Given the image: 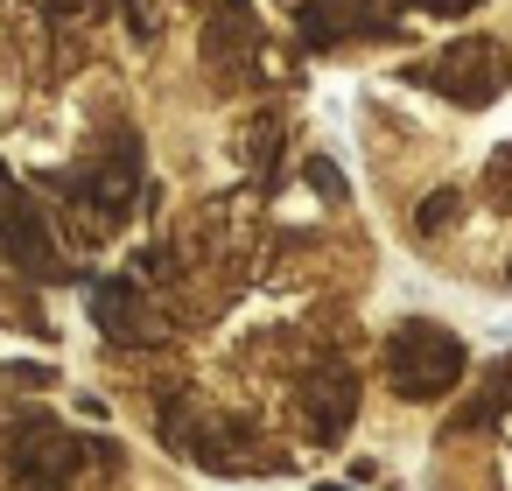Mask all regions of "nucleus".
<instances>
[{
	"label": "nucleus",
	"instance_id": "nucleus-3",
	"mask_svg": "<svg viewBox=\"0 0 512 491\" xmlns=\"http://www.w3.org/2000/svg\"><path fill=\"white\" fill-rule=\"evenodd\" d=\"M456 204H463V197H456V190H435V197H428V204H421V232H442V225H449V218H456Z\"/></svg>",
	"mask_w": 512,
	"mask_h": 491
},
{
	"label": "nucleus",
	"instance_id": "nucleus-2",
	"mask_svg": "<svg viewBox=\"0 0 512 491\" xmlns=\"http://www.w3.org/2000/svg\"><path fill=\"white\" fill-rule=\"evenodd\" d=\"M505 78H512L505 50H498V43H484V36H470V43L442 50V64H435V85H442L456 106H491V99L505 92Z\"/></svg>",
	"mask_w": 512,
	"mask_h": 491
},
{
	"label": "nucleus",
	"instance_id": "nucleus-4",
	"mask_svg": "<svg viewBox=\"0 0 512 491\" xmlns=\"http://www.w3.org/2000/svg\"><path fill=\"white\" fill-rule=\"evenodd\" d=\"M491 183H498V204H512V155H498V176Z\"/></svg>",
	"mask_w": 512,
	"mask_h": 491
},
{
	"label": "nucleus",
	"instance_id": "nucleus-1",
	"mask_svg": "<svg viewBox=\"0 0 512 491\" xmlns=\"http://www.w3.org/2000/svg\"><path fill=\"white\" fill-rule=\"evenodd\" d=\"M456 372H463V344H456L442 323H407V330L393 337V379H400L407 400H435V393H449Z\"/></svg>",
	"mask_w": 512,
	"mask_h": 491
},
{
	"label": "nucleus",
	"instance_id": "nucleus-5",
	"mask_svg": "<svg viewBox=\"0 0 512 491\" xmlns=\"http://www.w3.org/2000/svg\"><path fill=\"white\" fill-rule=\"evenodd\" d=\"M505 281H512V267H505Z\"/></svg>",
	"mask_w": 512,
	"mask_h": 491
}]
</instances>
